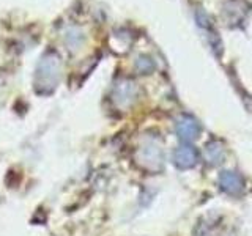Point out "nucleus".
Masks as SVG:
<instances>
[{
	"mask_svg": "<svg viewBox=\"0 0 252 236\" xmlns=\"http://www.w3.org/2000/svg\"><path fill=\"white\" fill-rule=\"evenodd\" d=\"M60 81V57L54 52L47 54L39 61L35 74L36 90L41 93H51Z\"/></svg>",
	"mask_w": 252,
	"mask_h": 236,
	"instance_id": "1",
	"label": "nucleus"
},
{
	"mask_svg": "<svg viewBox=\"0 0 252 236\" xmlns=\"http://www.w3.org/2000/svg\"><path fill=\"white\" fill-rule=\"evenodd\" d=\"M177 131H178V136L183 140H192L197 136V132H199V126H197V123L191 120V118H183V120L178 123Z\"/></svg>",
	"mask_w": 252,
	"mask_h": 236,
	"instance_id": "2",
	"label": "nucleus"
},
{
	"mask_svg": "<svg viewBox=\"0 0 252 236\" xmlns=\"http://www.w3.org/2000/svg\"><path fill=\"white\" fill-rule=\"evenodd\" d=\"M175 162L181 169L191 167V165H194V162H195V151L189 147L178 148L175 151Z\"/></svg>",
	"mask_w": 252,
	"mask_h": 236,
	"instance_id": "3",
	"label": "nucleus"
},
{
	"mask_svg": "<svg viewBox=\"0 0 252 236\" xmlns=\"http://www.w3.org/2000/svg\"><path fill=\"white\" fill-rule=\"evenodd\" d=\"M222 184H224V187L227 189V191L235 192V191H238V189H240L241 183L235 175H232V173H225V175L222 177Z\"/></svg>",
	"mask_w": 252,
	"mask_h": 236,
	"instance_id": "4",
	"label": "nucleus"
}]
</instances>
